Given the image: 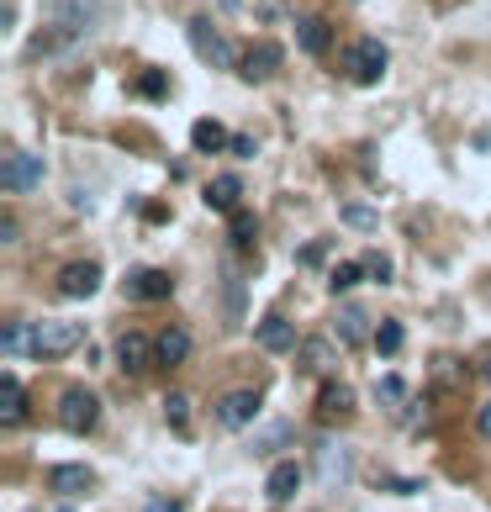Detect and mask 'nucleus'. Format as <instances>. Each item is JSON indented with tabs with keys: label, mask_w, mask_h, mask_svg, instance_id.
<instances>
[{
	"label": "nucleus",
	"mask_w": 491,
	"mask_h": 512,
	"mask_svg": "<svg viewBox=\"0 0 491 512\" xmlns=\"http://www.w3.org/2000/svg\"><path fill=\"white\" fill-rule=\"evenodd\" d=\"M101 22V0H48V43H80V37Z\"/></svg>",
	"instance_id": "1"
},
{
	"label": "nucleus",
	"mask_w": 491,
	"mask_h": 512,
	"mask_svg": "<svg viewBox=\"0 0 491 512\" xmlns=\"http://www.w3.org/2000/svg\"><path fill=\"white\" fill-rule=\"evenodd\" d=\"M80 344H85L80 322H32L27 328V354L32 359H69Z\"/></svg>",
	"instance_id": "2"
},
{
	"label": "nucleus",
	"mask_w": 491,
	"mask_h": 512,
	"mask_svg": "<svg viewBox=\"0 0 491 512\" xmlns=\"http://www.w3.org/2000/svg\"><path fill=\"white\" fill-rule=\"evenodd\" d=\"M185 37H191V48H196L201 64H212V69H238V53H233V43H228V32H222L212 16H191V22H185Z\"/></svg>",
	"instance_id": "3"
},
{
	"label": "nucleus",
	"mask_w": 491,
	"mask_h": 512,
	"mask_svg": "<svg viewBox=\"0 0 491 512\" xmlns=\"http://www.w3.org/2000/svg\"><path fill=\"white\" fill-rule=\"evenodd\" d=\"M43 180H48V164L43 159L22 154V148H6V159H0V185H6L11 196H32Z\"/></svg>",
	"instance_id": "4"
},
{
	"label": "nucleus",
	"mask_w": 491,
	"mask_h": 512,
	"mask_svg": "<svg viewBox=\"0 0 491 512\" xmlns=\"http://www.w3.org/2000/svg\"><path fill=\"white\" fill-rule=\"evenodd\" d=\"M59 423L69 428V433H90L101 423V402H96V391L90 386H69L64 396H59Z\"/></svg>",
	"instance_id": "5"
},
{
	"label": "nucleus",
	"mask_w": 491,
	"mask_h": 512,
	"mask_svg": "<svg viewBox=\"0 0 491 512\" xmlns=\"http://www.w3.org/2000/svg\"><path fill=\"white\" fill-rule=\"evenodd\" d=\"M344 69H349L354 85H381V74H386V48L375 43V37H360V43L344 53Z\"/></svg>",
	"instance_id": "6"
},
{
	"label": "nucleus",
	"mask_w": 491,
	"mask_h": 512,
	"mask_svg": "<svg viewBox=\"0 0 491 512\" xmlns=\"http://www.w3.org/2000/svg\"><path fill=\"white\" fill-rule=\"evenodd\" d=\"M259 407H264V391H259V386L228 391V396L217 402V423H222V428H249L254 417H259Z\"/></svg>",
	"instance_id": "7"
},
{
	"label": "nucleus",
	"mask_w": 491,
	"mask_h": 512,
	"mask_svg": "<svg viewBox=\"0 0 491 512\" xmlns=\"http://www.w3.org/2000/svg\"><path fill=\"white\" fill-rule=\"evenodd\" d=\"M59 291L74 296V301H85V296H96L101 291V264L96 259H74L59 270Z\"/></svg>",
	"instance_id": "8"
},
{
	"label": "nucleus",
	"mask_w": 491,
	"mask_h": 512,
	"mask_svg": "<svg viewBox=\"0 0 491 512\" xmlns=\"http://www.w3.org/2000/svg\"><path fill=\"white\" fill-rule=\"evenodd\" d=\"M238 74H243L249 85H259V80H270V74H280V48H275V43H254V48H243Z\"/></svg>",
	"instance_id": "9"
},
{
	"label": "nucleus",
	"mask_w": 491,
	"mask_h": 512,
	"mask_svg": "<svg viewBox=\"0 0 491 512\" xmlns=\"http://www.w3.org/2000/svg\"><path fill=\"white\" fill-rule=\"evenodd\" d=\"M117 365H122L127 375H143L148 365H154V344H148L143 333H122V338H117Z\"/></svg>",
	"instance_id": "10"
},
{
	"label": "nucleus",
	"mask_w": 491,
	"mask_h": 512,
	"mask_svg": "<svg viewBox=\"0 0 491 512\" xmlns=\"http://www.w3.org/2000/svg\"><path fill=\"white\" fill-rule=\"evenodd\" d=\"M169 291H175V280H169L164 270H132L127 275V296L132 301H164Z\"/></svg>",
	"instance_id": "11"
},
{
	"label": "nucleus",
	"mask_w": 491,
	"mask_h": 512,
	"mask_svg": "<svg viewBox=\"0 0 491 512\" xmlns=\"http://www.w3.org/2000/svg\"><path fill=\"white\" fill-rule=\"evenodd\" d=\"M48 486L59 491V497H80V491L96 486V470H90V465H53L48 470Z\"/></svg>",
	"instance_id": "12"
},
{
	"label": "nucleus",
	"mask_w": 491,
	"mask_h": 512,
	"mask_svg": "<svg viewBox=\"0 0 491 512\" xmlns=\"http://www.w3.org/2000/svg\"><path fill=\"white\" fill-rule=\"evenodd\" d=\"M301 476H307V470H301L296 460H280L270 470V481H264V497H270V502H291L296 491H301Z\"/></svg>",
	"instance_id": "13"
},
{
	"label": "nucleus",
	"mask_w": 491,
	"mask_h": 512,
	"mask_svg": "<svg viewBox=\"0 0 491 512\" xmlns=\"http://www.w3.org/2000/svg\"><path fill=\"white\" fill-rule=\"evenodd\" d=\"M185 354H191V333H185V328H164L154 338V365L175 370V365H185Z\"/></svg>",
	"instance_id": "14"
},
{
	"label": "nucleus",
	"mask_w": 491,
	"mask_h": 512,
	"mask_svg": "<svg viewBox=\"0 0 491 512\" xmlns=\"http://www.w3.org/2000/svg\"><path fill=\"white\" fill-rule=\"evenodd\" d=\"M296 43H301V53H328V48H333V32H328L323 16L301 11V16H296Z\"/></svg>",
	"instance_id": "15"
},
{
	"label": "nucleus",
	"mask_w": 491,
	"mask_h": 512,
	"mask_svg": "<svg viewBox=\"0 0 491 512\" xmlns=\"http://www.w3.org/2000/svg\"><path fill=\"white\" fill-rule=\"evenodd\" d=\"M254 338H259V349H270V354H291L296 349V328L286 317H264L254 328Z\"/></svg>",
	"instance_id": "16"
},
{
	"label": "nucleus",
	"mask_w": 491,
	"mask_h": 512,
	"mask_svg": "<svg viewBox=\"0 0 491 512\" xmlns=\"http://www.w3.org/2000/svg\"><path fill=\"white\" fill-rule=\"evenodd\" d=\"M0 423L16 428V423H27V391L16 375H0Z\"/></svg>",
	"instance_id": "17"
},
{
	"label": "nucleus",
	"mask_w": 491,
	"mask_h": 512,
	"mask_svg": "<svg viewBox=\"0 0 491 512\" xmlns=\"http://www.w3.org/2000/svg\"><path fill=\"white\" fill-rule=\"evenodd\" d=\"M317 476H323L328 486H333V481H344V476H349V449H344V444H333V439L317 444Z\"/></svg>",
	"instance_id": "18"
},
{
	"label": "nucleus",
	"mask_w": 491,
	"mask_h": 512,
	"mask_svg": "<svg viewBox=\"0 0 491 512\" xmlns=\"http://www.w3.org/2000/svg\"><path fill=\"white\" fill-rule=\"evenodd\" d=\"M349 412H354V391H349L344 381H328L323 396H317V417H323V423H333V417H349Z\"/></svg>",
	"instance_id": "19"
},
{
	"label": "nucleus",
	"mask_w": 491,
	"mask_h": 512,
	"mask_svg": "<svg viewBox=\"0 0 491 512\" xmlns=\"http://www.w3.org/2000/svg\"><path fill=\"white\" fill-rule=\"evenodd\" d=\"M238 201H243V180L238 175H217L212 185H206V206H212V212H233Z\"/></svg>",
	"instance_id": "20"
},
{
	"label": "nucleus",
	"mask_w": 491,
	"mask_h": 512,
	"mask_svg": "<svg viewBox=\"0 0 491 512\" xmlns=\"http://www.w3.org/2000/svg\"><path fill=\"white\" fill-rule=\"evenodd\" d=\"M365 338H370L365 312H360V307H338V344H344V349H360Z\"/></svg>",
	"instance_id": "21"
},
{
	"label": "nucleus",
	"mask_w": 491,
	"mask_h": 512,
	"mask_svg": "<svg viewBox=\"0 0 491 512\" xmlns=\"http://www.w3.org/2000/svg\"><path fill=\"white\" fill-rule=\"evenodd\" d=\"M191 143H196V154H222V148H233L228 132H222L217 122H196L191 127Z\"/></svg>",
	"instance_id": "22"
},
{
	"label": "nucleus",
	"mask_w": 491,
	"mask_h": 512,
	"mask_svg": "<svg viewBox=\"0 0 491 512\" xmlns=\"http://www.w3.org/2000/svg\"><path fill=\"white\" fill-rule=\"evenodd\" d=\"M333 349L323 344V338H312V344H301V370H312V375H328L333 370Z\"/></svg>",
	"instance_id": "23"
},
{
	"label": "nucleus",
	"mask_w": 491,
	"mask_h": 512,
	"mask_svg": "<svg viewBox=\"0 0 491 512\" xmlns=\"http://www.w3.org/2000/svg\"><path fill=\"white\" fill-rule=\"evenodd\" d=\"M433 381H439L444 391H460L465 386V365H460V359H449V354H439V359H433Z\"/></svg>",
	"instance_id": "24"
},
{
	"label": "nucleus",
	"mask_w": 491,
	"mask_h": 512,
	"mask_svg": "<svg viewBox=\"0 0 491 512\" xmlns=\"http://www.w3.org/2000/svg\"><path fill=\"white\" fill-rule=\"evenodd\" d=\"M402 338H407V333H402V322H396V317H386L381 328H375V349H381V354L391 359V354H402Z\"/></svg>",
	"instance_id": "25"
},
{
	"label": "nucleus",
	"mask_w": 491,
	"mask_h": 512,
	"mask_svg": "<svg viewBox=\"0 0 491 512\" xmlns=\"http://www.w3.org/2000/svg\"><path fill=\"white\" fill-rule=\"evenodd\" d=\"M132 90H138L143 101H164V96H169V80H164L159 69H143L138 80H132Z\"/></svg>",
	"instance_id": "26"
},
{
	"label": "nucleus",
	"mask_w": 491,
	"mask_h": 512,
	"mask_svg": "<svg viewBox=\"0 0 491 512\" xmlns=\"http://www.w3.org/2000/svg\"><path fill=\"white\" fill-rule=\"evenodd\" d=\"M402 396H407L402 375H381V381H375V402H381V407H402Z\"/></svg>",
	"instance_id": "27"
},
{
	"label": "nucleus",
	"mask_w": 491,
	"mask_h": 512,
	"mask_svg": "<svg viewBox=\"0 0 491 512\" xmlns=\"http://www.w3.org/2000/svg\"><path fill=\"white\" fill-rule=\"evenodd\" d=\"M360 280H370V275H365V259H360V264H338V270H333V296L354 291Z\"/></svg>",
	"instance_id": "28"
},
{
	"label": "nucleus",
	"mask_w": 491,
	"mask_h": 512,
	"mask_svg": "<svg viewBox=\"0 0 491 512\" xmlns=\"http://www.w3.org/2000/svg\"><path fill=\"white\" fill-rule=\"evenodd\" d=\"M344 222L354 227V233H370V227L381 222V217H375V206H365V201H349V206H344Z\"/></svg>",
	"instance_id": "29"
},
{
	"label": "nucleus",
	"mask_w": 491,
	"mask_h": 512,
	"mask_svg": "<svg viewBox=\"0 0 491 512\" xmlns=\"http://www.w3.org/2000/svg\"><path fill=\"white\" fill-rule=\"evenodd\" d=\"M164 417H169V423H175V428H185V423H191V402H185V396L175 391V396H169V402H164Z\"/></svg>",
	"instance_id": "30"
},
{
	"label": "nucleus",
	"mask_w": 491,
	"mask_h": 512,
	"mask_svg": "<svg viewBox=\"0 0 491 512\" xmlns=\"http://www.w3.org/2000/svg\"><path fill=\"white\" fill-rule=\"evenodd\" d=\"M286 439H291V423H275V428L264 433V439H259L254 449H259V454H270V449H280V444H286Z\"/></svg>",
	"instance_id": "31"
},
{
	"label": "nucleus",
	"mask_w": 491,
	"mask_h": 512,
	"mask_svg": "<svg viewBox=\"0 0 491 512\" xmlns=\"http://www.w3.org/2000/svg\"><path fill=\"white\" fill-rule=\"evenodd\" d=\"M365 275L386 286V280H391V259H386V254H365Z\"/></svg>",
	"instance_id": "32"
},
{
	"label": "nucleus",
	"mask_w": 491,
	"mask_h": 512,
	"mask_svg": "<svg viewBox=\"0 0 491 512\" xmlns=\"http://www.w3.org/2000/svg\"><path fill=\"white\" fill-rule=\"evenodd\" d=\"M0 344H6V354H27V328H22V322H11Z\"/></svg>",
	"instance_id": "33"
},
{
	"label": "nucleus",
	"mask_w": 491,
	"mask_h": 512,
	"mask_svg": "<svg viewBox=\"0 0 491 512\" xmlns=\"http://www.w3.org/2000/svg\"><path fill=\"white\" fill-rule=\"evenodd\" d=\"M323 254H328V243H323V238H312V243H307V249H301L296 259H301V264H317Z\"/></svg>",
	"instance_id": "34"
},
{
	"label": "nucleus",
	"mask_w": 491,
	"mask_h": 512,
	"mask_svg": "<svg viewBox=\"0 0 491 512\" xmlns=\"http://www.w3.org/2000/svg\"><path fill=\"white\" fill-rule=\"evenodd\" d=\"M254 233H259L254 217H238V227H233V243H254Z\"/></svg>",
	"instance_id": "35"
},
{
	"label": "nucleus",
	"mask_w": 491,
	"mask_h": 512,
	"mask_svg": "<svg viewBox=\"0 0 491 512\" xmlns=\"http://www.w3.org/2000/svg\"><path fill=\"white\" fill-rule=\"evenodd\" d=\"M233 154L238 159H254V138H249V132H238V138H233Z\"/></svg>",
	"instance_id": "36"
},
{
	"label": "nucleus",
	"mask_w": 491,
	"mask_h": 512,
	"mask_svg": "<svg viewBox=\"0 0 491 512\" xmlns=\"http://www.w3.org/2000/svg\"><path fill=\"white\" fill-rule=\"evenodd\" d=\"M0 243H16V217H0Z\"/></svg>",
	"instance_id": "37"
},
{
	"label": "nucleus",
	"mask_w": 491,
	"mask_h": 512,
	"mask_svg": "<svg viewBox=\"0 0 491 512\" xmlns=\"http://www.w3.org/2000/svg\"><path fill=\"white\" fill-rule=\"evenodd\" d=\"M476 428H481V439H491V402L481 407V417H476Z\"/></svg>",
	"instance_id": "38"
},
{
	"label": "nucleus",
	"mask_w": 491,
	"mask_h": 512,
	"mask_svg": "<svg viewBox=\"0 0 491 512\" xmlns=\"http://www.w3.org/2000/svg\"><path fill=\"white\" fill-rule=\"evenodd\" d=\"M148 512H180L175 502H148Z\"/></svg>",
	"instance_id": "39"
},
{
	"label": "nucleus",
	"mask_w": 491,
	"mask_h": 512,
	"mask_svg": "<svg viewBox=\"0 0 491 512\" xmlns=\"http://www.w3.org/2000/svg\"><path fill=\"white\" fill-rule=\"evenodd\" d=\"M481 381H486V386H491V354H486V359H481Z\"/></svg>",
	"instance_id": "40"
},
{
	"label": "nucleus",
	"mask_w": 491,
	"mask_h": 512,
	"mask_svg": "<svg viewBox=\"0 0 491 512\" xmlns=\"http://www.w3.org/2000/svg\"><path fill=\"white\" fill-rule=\"evenodd\" d=\"M59 512H74V507H59Z\"/></svg>",
	"instance_id": "41"
}]
</instances>
